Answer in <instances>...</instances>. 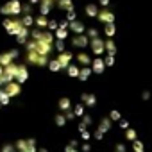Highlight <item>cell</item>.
Masks as SVG:
<instances>
[{"label": "cell", "mask_w": 152, "mask_h": 152, "mask_svg": "<svg viewBox=\"0 0 152 152\" xmlns=\"http://www.w3.org/2000/svg\"><path fill=\"white\" fill-rule=\"evenodd\" d=\"M97 20H99L102 25H106V23H115L116 15H115L113 11H109V9H100L99 15H97Z\"/></svg>", "instance_id": "cell-9"}, {"label": "cell", "mask_w": 152, "mask_h": 152, "mask_svg": "<svg viewBox=\"0 0 152 152\" xmlns=\"http://www.w3.org/2000/svg\"><path fill=\"white\" fill-rule=\"evenodd\" d=\"M90 68H91V72H93V73H97V75H102V73L106 72L104 57H95V59H91V64H90Z\"/></svg>", "instance_id": "cell-13"}, {"label": "cell", "mask_w": 152, "mask_h": 152, "mask_svg": "<svg viewBox=\"0 0 152 152\" xmlns=\"http://www.w3.org/2000/svg\"><path fill=\"white\" fill-rule=\"evenodd\" d=\"M77 131H79V132H84V131H88V127H86V125H84V124L81 122V124L77 125Z\"/></svg>", "instance_id": "cell-54"}, {"label": "cell", "mask_w": 152, "mask_h": 152, "mask_svg": "<svg viewBox=\"0 0 152 152\" xmlns=\"http://www.w3.org/2000/svg\"><path fill=\"white\" fill-rule=\"evenodd\" d=\"M54 38L64 41V39L68 38V29H56V31H54Z\"/></svg>", "instance_id": "cell-30"}, {"label": "cell", "mask_w": 152, "mask_h": 152, "mask_svg": "<svg viewBox=\"0 0 152 152\" xmlns=\"http://www.w3.org/2000/svg\"><path fill=\"white\" fill-rule=\"evenodd\" d=\"M81 152H91V143H88V141L81 143Z\"/></svg>", "instance_id": "cell-46"}, {"label": "cell", "mask_w": 152, "mask_h": 152, "mask_svg": "<svg viewBox=\"0 0 152 152\" xmlns=\"http://www.w3.org/2000/svg\"><path fill=\"white\" fill-rule=\"evenodd\" d=\"M47 23H48V18H47V16L38 15V16L34 18V25H36L38 29H47Z\"/></svg>", "instance_id": "cell-25"}, {"label": "cell", "mask_w": 152, "mask_h": 152, "mask_svg": "<svg viewBox=\"0 0 152 152\" xmlns=\"http://www.w3.org/2000/svg\"><path fill=\"white\" fill-rule=\"evenodd\" d=\"M109 2H111V0H99V6H100L102 9H107V7H109Z\"/></svg>", "instance_id": "cell-51"}, {"label": "cell", "mask_w": 152, "mask_h": 152, "mask_svg": "<svg viewBox=\"0 0 152 152\" xmlns=\"http://www.w3.org/2000/svg\"><path fill=\"white\" fill-rule=\"evenodd\" d=\"M118 127H120V129H129V122H127L125 118H122V120L118 122Z\"/></svg>", "instance_id": "cell-50"}, {"label": "cell", "mask_w": 152, "mask_h": 152, "mask_svg": "<svg viewBox=\"0 0 152 152\" xmlns=\"http://www.w3.org/2000/svg\"><path fill=\"white\" fill-rule=\"evenodd\" d=\"M84 34H86V36H88L90 39H95V38H100V31H99L97 27H90V29L86 27V32H84Z\"/></svg>", "instance_id": "cell-29"}, {"label": "cell", "mask_w": 152, "mask_h": 152, "mask_svg": "<svg viewBox=\"0 0 152 152\" xmlns=\"http://www.w3.org/2000/svg\"><path fill=\"white\" fill-rule=\"evenodd\" d=\"M2 27L6 29V32H7L9 36H16V34L23 29V23H22L20 18H4Z\"/></svg>", "instance_id": "cell-3"}, {"label": "cell", "mask_w": 152, "mask_h": 152, "mask_svg": "<svg viewBox=\"0 0 152 152\" xmlns=\"http://www.w3.org/2000/svg\"><path fill=\"white\" fill-rule=\"evenodd\" d=\"M75 152H81V150H75Z\"/></svg>", "instance_id": "cell-60"}, {"label": "cell", "mask_w": 152, "mask_h": 152, "mask_svg": "<svg viewBox=\"0 0 152 152\" xmlns=\"http://www.w3.org/2000/svg\"><path fill=\"white\" fill-rule=\"evenodd\" d=\"M2 73H4V68H2V66H0V75H2Z\"/></svg>", "instance_id": "cell-59"}, {"label": "cell", "mask_w": 152, "mask_h": 152, "mask_svg": "<svg viewBox=\"0 0 152 152\" xmlns=\"http://www.w3.org/2000/svg\"><path fill=\"white\" fill-rule=\"evenodd\" d=\"M57 107H59V113H64V111H70L72 109V100L68 97H61L57 100Z\"/></svg>", "instance_id": "cell-21"}, {"label": "cell", "mask_w": 152, "mask_h": 152, "mask_svg": "<svg viewBox=\"0 0 152 152\" xmlns=\"http://www.w3.org/2000/svg\"><path fill=\"white\" fill-rule=\"evenodd\" d=\"M91 73H93V72H91L90 66H83L81 72H79V77H77V79H79L81 83H86V81L90 79V75H91Z\"/></svg>", "instance_id": "cell-24"}, {"label": "cell", "mask_w": 152, "mask_h": 152, "mask_svg": "<svg viewBox=\"0 0 152 152\" xmlns=\"http://www.w3.org/2000/svg\"><path fill=\"white\" fill-rule=\"evenodd\" d=\"M15 38H16V43H18V45H25V43L29 41V38H31V29L23 27V29H22Z\"/></svg>", "instance_id": "cell-16"}, {"label": "cell", "mask_w": 152, "mask_h": 152, "mask_svg": "<svg viewBox=\"0 0 152 152\" xmlns=\"http://www.w3.org/2000/svg\"><path fill=\"white\" fill-rule=\"evenodd\" d=\"M72 45L75 47V48H88L90 47V38L86 36V34H77V36H73L72 38Z\"/></svg>", "instance_id": "cell-11"}, {"label": "cell", "mask_w": 152, "mask_h": 152, "mask_svg": "<svg viewBox=\"0 0 152 152\" xmlns=\"http://www.w3.org/2000/svg\"><path fill=\"white\" fill-rule=\"evenodd\" d=\"M16 70H18V63H11V64L4 66V73L0 75V81H2V84H7V83H13V81H15Z\"/></svg>", "instance_id": "cell-5"}, {"label": "cell", "mask_w": 152, "mask_h": 152, "mask_svg": "<svg viewBox=\"0 0 152 152\" xmlns=\"http://www.w3.org/2000/svg\"><path fill=\"white\" fill-rule=\"evenodd\" d=\"M125 140L127 141H134V140H138V132H136V129H132V127H129V129H125Z\"/></svg>", "instance_id": "cell-31"}, {"label": "cell", "mask_w": 152, "mask_h": 152, "mask_svg": "<svg viewBox=\"0 0 152 152\" xmlns=\"http://www.w3.org/2000/svg\"><path fill=\"white\" fill-rule=\"evenodd\" d=\"M0 15H6L7 18H18V15H22V2L20 0H9L7 4L0 6Z\"/></svg>", "instance_id": "cell-1"}, {"label": "cell", "mask_w": 152, "mask_h": 152, "mask_svg": "<svg viewBox=\"0 0 152 152\" xmlns=\"http://www.w3.org/2000/svg\"><path fill=\"white\" fill-rule=\"evenodd\" d=\"M83 124H84L86 127H90V125L93 124V118H91L90 115H84V116H83Z\"/></svg>", "instance_id": "cell-45"}, {"label": "cell", "mask_w": 152, "mask_h": 152, "mask_svg": "<svg viewBox=\"0 0 152 152\" xmlns=\"http://www.w3.org/2000/svg\"><path fill=\"white\" fill-rule=\"evenodd\" d=\"M11 99H15V97H18L20 93H22V86L16 83V81H13V83H7V84H4V88H2Z\"/></svg>", "instance_id": "cell-12"}, {"label": "cell", "mask_w": 152, "mask_h": 152, "mask_svg": "<svg viewBox=\"0 0 152 152\" xmlns=\"http://www.w3.org/2000/svg\"><path fill=\"white\" fill-rule=\"evenodd\" d=\"M79 72H81V68H79V64L77 63H72L68 68H66V73H68V77H72V79H77L79 77Z\"/></svg>", "instance_id": "cell-23"}, {"label": "cell", "mask_w": 152, "mask_h": 152, "mask_svg": "<svg viewBox=\"0 0 152 152\" xmlns=\"http://www.w3.org/2000/svg\"><path fill=\"white\" fill-rule=\"evenodd\" d=\"M90 48H91L93 56H97V57L104 56V54H106V50H104V38H95V39H90Z\"/></svg>", "instance_id": "cell-7"}, {"label": "cell", "mask_w": 152, "mask_h": 152, "mask_svg": "<svg viewBox=\"0 0 152 152\" xmlns=\"http://www.w3.org/2000/svg\"><path fill=\"white\" fill-rule=\"evenodd\" d=\"M104 50H106V54H109V56H116L118 47H116V43L113 41V38L104 39Z\"/></svg>", "instance_id": "cell-17"}, {"label": "cell", "mask_w": 152, "mask_h": 152, "mask_svg": "<svg viewBox=\"0 0 152 152\" xmlns=\"http://www.w3.org/2000/svg\"><path fill=\"white\" fill-rule=\"evenodd\" d=\"M47 66H48V70H50V72H61V66H59V63H57V59H56V57H54V59H48Z\"/></svg>", "instance_id": "cell-32"}, {"label": "cell", "mask_w": 152, "mask_h": 152, "mask_svg": "<svg viewBox=\"0 0 152 152\" xmlns=\"http://www.w3.org/2000/svg\"><path fill=\"white\" fill-rule=\"evenodd\" d=\"M56 7H59V9L64 11V13L75 9V7H73V0H57V2H56Z\"/></svg>", "instance_id": "cell-20"}, {"label": "cell", "mask_w": 152, "mask_h": 152, "mask_svg": "<svg viewBox=\"0 0 152 152\" xmlns=\"http://www.w3.org/2000/svg\"><path fill=\"white\" fill-rule=\"evenodd\" d=\"M132 152H145V143L141 140H134L132 141Z\"/></svg>", "instance_id": "cell-34"}, {"label": "cell", "mask_w": 152, "mask_h": 152, "mask_svg": "<svg viewBox=\"0 0 152 152\" xmlns=\"http://www.w3.org/2000/svg\"><path fill=\"white\" fill-rule=\"evenodd\" d=\"M109 120H111V122H120V120H122L120 111H118V109H113V111L109 113Z\"/></svg>", "instance_id": "cell-37"}, {"label": "cell", "mask_w": 152, "mask_h": 152, "mask_svg": "<svg viewBox=\"0 0 152 152\" xmlns=\"http://www.w3.org/2000/svg\"><path fill=\"white\" fill-rule=\"evenodd\" d=\"M63 115H64L66 122H72V120H75V115H73V111H72V109H70V111H64Z\"/></svg>", "instance_id": "cell-44"}, {"label": "cell", "mask_w": 152, "mask_h": 152, "mask_svg": "<svg viewBox=\"0 0 152 152\" xmlns=\"http://www.w3.org/2000/svg\"><path fill=\"white\" fill-rule=\"evenodd\" d=\"M0 107H2V104H0Z\"/></svg>", "instance_id": "cell-61"}, {"label": "cell", "mask_w": 152, "mask_h": 152, "mask_svg": "<svg viewBox=\"0 0 152 152\" xmlns=\"http://www.w3.org/2000/svg\"><path fill=\"white\" fill-rule=\"evenodd\" d=\"M9 102H11V97H9L2 88H0V104H2V106H7Z\"/></svg>", "instance_id": "cell-35"}, {"label": "cell", "mask_w": 152, "mask_h": 152, "mask_svg": "<svg viewBox=\"0 0 152 152\" xmlns=\"http://www.w3.org/2000/svg\"><path fill=\"white\" fill-rule=\"evenodd\" d=\"M38 152H48V150H47L45 147H41V148H38Z\"/></svg>", "instance_id": "cell-58"}, {"label": "cell", "mask_w": 152, "mask_h": 152, "mask_svg": "<svg viewBox=\"0 0 152 152\" xmlns=\"http://www.w3.org/2000/svg\"><path fill=\"white\" fill-rule=\"evenodd\" d=\"M64 20H66V22H75V20H77V13H75V9H73V11H68Z\"/></svg>", "instance_id": "cell-42"}, {"label": "cell", "mask_w": 152, "mask_h": 152, "mask_svg": "<svg viewBox=\"0 0 152 152\" xmlns=\"http://www.w3.org/2000/svg\"><path fill=\"white\" fill-rule=\"evenodd\" d=\"M111 127H113V122L109 120V116H102V118H100V122H99V127H97V129H99L100 132H104V134H106V132H109V131H111Z\"/></svg>", "instance_id": "cell-18"}, {"label": "cell", "mask_w": 152, "mask_h": 152, "mask_svg": "<svg viewBox=\"0 0 152 152\" xmlns=\"http://www.w3.org/2000/svg\"><path fill=\"white\" fill-rule=\"evenodd\" d=\"M50 9H52V7H48V6H45V4H39V15H41V16H48V15H50Z\"/></svg>", "instance_id": "cell-40"}, {"label": "cell", "mask_w": 152, "mask_h": 152, "mask_svg": "<svg viewBox=\"0 0 152 152\" xmlns=\"http://www.w3.org/2000/svg\"><path fill=\"white\" fill-rule=\"evenodd\" d=\"M73 54L70 52V50H64V52H61L56 59H57V63H59V66H61V70H66L70 64H72V61H73Z\"/></svg>", "instance_id": "cell-10"}, {"label": "cell", "mask_w": 152, "mask_h": 152, "mask_svg": "<svg viewBox=\"0 0 152 152\" xmlns=\"http://www.w3.org/2000/svg\"><path fill=\"white\" fill-rule=\"evenodd\" d=\"M115 152H127V147L124 143H116L115 145Z\"/></svg>", "instance_id": "cell-47"}, {"label": "cell", "mask_w": 152, "mask_h": 152, "mask_svg": "<svg viewBox=\"0 0 152 152\" xmlns=\"http://www.w3.org/2000/svg\"><path fill=\"white\" fill-rule=\"evenodd\" d=\"M75 63L81 64V66H90V64H91V57H90V54H86V52H79L77 56H75Z\"/></svg>", "instance_id": "cell-19"}, {"label": "cell", "mask_w": 152, "mask_h": 152, "mask_svg": "<svg viewBox=\"0 0 152 152\" xmlns=\"http://www.w3.org/2000/svg\"><path fill=\"white\" fill-rule=\"evenodd\" d=\"M68 23H70V22H66V20H63V22L59 23V27H57V29H68Z\"/></svg>", "instance_id": "cell-55"}, {"label": "cell", "mask_w": 152, "mask_h": 152, "mask_svg": "<svg viewBox=\"0 0 152 152\" xmlns=\"http://www.w3.org/2000/svg\"><path fill=\"white\" fill-rule=\"evenodd\" d=\"M81 138H83V141H90V138H91L90 131H84V132H81Z\"/></svg>", "instance_id": "cell-52"}, {"label": "cell", "mask_w": 152, "mask_h": 152, "mask_svg": "<svg viewBox=\"0 0 152 152\" xmlns=\"http://www.w3.org/2000/svg\"><path fill=\"white\" fill-rule=\"evenodd\" d=\"M0 152H16L15 150V143H4L0 147Z\"/></svg>", "instance_id": "cell-38"}, {"label": "cell", "mask_w": 152, "mask_h": 152, "mask_svg": "<svg viewBox=\"0 0 152 152\" xmlns=\"http://www.w3.org/2000/svg\"><path fill=\"white\" fill-rule=\"evenodd\" d=\"M99 11H100V9H99V6H97V4H93V2H91V4H86V7H84V13H86V16H88V18H97Z\"/></svg>", "instance_id": "cell-22"}, {"label": "cell", "mask_w": 152, "mask_h": 152, "mask_svg": "<svg viewBox=\"0 0 152 152\" xmlns=\"http://www.w3.org/2000/svg\"><path fill=\"white\" fill-rule=\"evenodd\" d=\"M27 2H29L31 6H36V4H39V0H27Z\"/></svg>", "instance_id": "cell-57"}, {"label": "cell", "mask_w": 152, "mask_h": 152, "mask_svg": "<svg viewBox=\"0 0 152 152\" xmlns=\"http://www.w3.org/2000/svg\"><path fill=\"white\" fill-rule=\"evenodd\" d=\"M54 48H56V50L61 54V52H64V50H66V45H64V41H61V39H56V41H54Z\"/></svg>", "instance_id": "cell-36"}, {"label": "cell", "mask_w": 152, "mask_h": 152, "mask_svg": "<svg viewBox=\"0 0 152 152\" xmlns=\"http://www.w3.org/2000/svg\"><path fill=\"white\" fill-rule=\"evenodd\" d=\"M29 68H27V64H18V70H16V75H15V81L22 86V84H25L27 81H29Z\"/></svg>", "instance_id": "cell-8"}, {"label": "cell", "mask_w": 152, "mask_h": 152, "mask_svg": "<svg viewBox=\"0 0 152 152\" xmlns=\"http://www.w3.org/2000/svg\"><path fill=\"white\" fill-rule=\"evenodd\" d=\"M141 99L143 100H148L150 99V91H141Z\"/></svg>", "instance_id": "cell-56"}, {"label": "cell", "mask_w": 152, "mask_h": 152, "mask_svg": "<svg viewBox=\"0 0 152 152\" xmlns=\"http://www.w3.org/2000/svg\"><path fill=\"white\" fill-rule=\"evenodd\" d=\"M16 57H20V50H18V48H11V50H7V52H0V66L4 68V66L15 63Z\"/></svg>", "instance_id": "cell-6"}, {"label": "cell", "mask_w": 152, "mask_h": 152, "mask_svg": "<svg viewBox=\"0 0 152 152\" xmlns=\"http://www.w3.org/2000/svg\"><path fill=\"white\" fill-rule=\"evenodd\" d=\"M93 138H95L97 141H102V138H104V132H100L99 129H95V132H93Z\"/></svg>", "instance_id": "cell-48"}, {"label": "cell", "mask_w": 152, "mask_h": 152, "mask_svg": "<svg viewBox=\"0 0 152 152\" xmlns=\"http://www.w3.org/2000/svg\"><path fill=\"white\" fill-rule=\"evenodd\" d=\"M54 124H56L57 127H64V125H66V118H64V115H63V113H57V115L54 116Z\"/></svg>", "instance_id": "cell-33"}, {"label": "cell", "mask_w": 152, "mask_h": 152, "mask_svg": "<svg viewBox=\"0 0 152 152\" xmlns=\"http://www.w3.org/2000/svg\"><path fill=\"white\" fill-rule=\"evenodd\" d=\"M59 27V23L56 22V20H48V23H47V31H50V32H54L56 29Z\"/></svg>", "instance_id": "cell-41"}, {"label": "cell", "mask_w": 152, "mask_h": 152, "mask_svg": "<svg viewBox=\"0 0 152 152\" xmlns=\"http://www.w3.org/2000/svg\"><path fill=\"white\" fill-rule=\"evenodd\" d=\"M68 31L73 32V36H77V34H84L86 32V25L79 20H75V22H70L68 23Z\"/></svg>", "instance_id": "cell-14"}, {"label": "cell", "mask_w": 152, "mask_h": 152, "mask_svg": "<svg viewBox=\"0 0 152 152\" xmlns=\"http://www.w3.org/2000/svg\"><path fill=\"white\" fill-rule=\"evenodd\" d=\"M22 23H23V27H27V29H31L32 25H34V18H32V15H22Z\"/></svg>", "instance_id": "cell-28"}, {"label": "cell", "mask_w": 152, "mask_h": 152, "mask_svg": "<svg viewBox=\"0 0 152 152\" xmlns=\"http://www.w3.org/2000/svg\"><path fill=\"white\" fill-rule=\"evenodd\" d=\"M56 2H57V0H39V4H45V6H48V7H54Z\"/></svg>", "instance_id": "cell-49"}, {"label": "cell", "mask_w": 152, "mask_h": 152, "mask_svg": "<svg viewBox=\"0 0 152 152\" xmlns=\"http://www.w3.org/2000/svg\"><path fill=\"white\" fill-rule=\"evenodd\" d=\"M48 63V57L38 54L36 50H25V64H32L38 68H45Z\"/></svg>", "instance_id": "cell-2"}, {"label": "cell", "mask_w": 152, "mask_h": 152, "mask_svg": "<svg viewBox=\"0 0 152 152\" xmlns=\"http://www.w3.org/2000/svg\"><path fill=\"white\" fill-rule=\"evenodd\" d=\"M84 109H86V107H84L81 102H77L75 106H72V111H73V115H75V116H81V118L84 116Z\"/></svg>", "instance_id": "cell-27"}, {"label": "cell", "mask_w": 152, "mask_h": 152, "mask_svg": "<svg viewBox=\"0 0 152 152\" xmlns=\"http://www.w3.org/2000/svg\"><path fill=\"white\" fill-rule=\"evenodd\" d=\"M32 13V6L27 2V4H22V15H31Z\"/></svg>", "instance_id": "cell-43"}, {"label": "cell", "mask_w": 152, "mask_h": 152, "mask_svg": "<svg viewBox=\"0 0 152 152\" xmlns=\"http://www.w3.org/2000/svg\"><path fill=\"white\" fill-rule=\"evenodd\" d=\"M104 64H106V68L113 66V64H115V56H109V54H106V56H104Z\"/></svg>", "instance_id": "cell-39"}, {"label": "cell", "mask_w": 152, "mask_h": 152, "mask_svg": "<svg viewBox=\"0 0 152 152\" xmlns=\"http://www.w3.org/2000/svg\"><path fill=\"white\" fill-rule=\"evenodd\" d=\"M75 150H77V148H75L73 145H70V143H68V145L64 147V152H75Z\"/></svg>", "instance_id": "cell-53"}, {"label": "cell", "mask_w": 152, "mask_h": 152, "mask_svg": "<svg viewBox=\"0 0 152 152\" xmlns=\"http://www.w3.org/2000/svg\"><path fill=\"white\" fill-rule=\"evenodd\" d=\"M115 34H116L115 23H106V25H104V36H106V38H113Z\"/></svg>", "instance_id": "cell-26"}, {"label": "cell", "mask_w": 152, "mask_h": 152, "mask_svg": "<svg viewBox=\"0 0 152 152\" xmlns=\"http://www.w3.org/2000/svg\"><path fill=\"white\" fill-rule=\"evenodd\" d=\"M15 150L16 152H38V141L34 138H27V140H18L15 141Z\"/></svg>", "instance_id": "cell-4"}, {"label": "cell", "mask_w": 152, "mask_h": 152, "mask_svg": "<svg viewBox=\"0 0 152 152\" xmlns=\"http://www.w3.org/2000/svg\"><path fill=\"white\" fill-rule=\"evenodd\" d=\"M81 104L84 106V107H95L97 106V97L93 95V93H83L81 95Z\"/></svg>", "instance_id": "cell-15"}]
</instances>
